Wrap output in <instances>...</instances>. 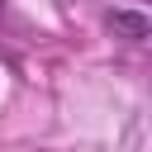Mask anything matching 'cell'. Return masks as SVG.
I'll use <instances>...</instances> for the list:
<instances>
[{"label": "cell", "mask_w": 152, "mask_h": 152, "mask_svg": "<svg viewBox=\"0 0 152 152\" xmlns=\"http://www.w3.org/2000/svg\"><path fill=\"white\" fill-rule=\"evenodd\" d=\"M0 10H5V0H0Z\"/></svg>", "instance_id": "cell-2"}, {"label": "cell", "mask_w": 152, "mask_h": 152, "mask_svg": "<svg viewBox=\"0 0 152 152\" xmlns=\"http://www.w3.org/2000/svg\"><path fill=\"white\" fill-rule=\"evenodd\" d=\"M109 28L124 33L128 43H142V38H147V14H138V10H114V14H109Z\"/></svg>", "instance_id": "cell-1"}]
</instances>
